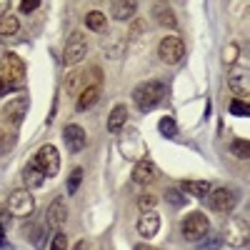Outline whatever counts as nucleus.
<instances>
[{
    "mask_svg": "<svg viewBox=\"0 0 250 250\" xmlns=\"http://www.w3.org/2000/svg\"><path fill=\"white\" fill-rule=\"evenodd\" d=\"M88 50H90V43H88V38H85V33H73L70 38H68V43H65V48H62V62L70 68V65H80L83 60L88 58Z\"/></svg>",
    "mask_w": 250,
    "mask_h": 250,
    "instance_id": "nucleus-4",
    "label": "nucleus"
},
{
    "mask_svg": "<svg viewBox=\"0 0 250 250\" xmlns=\"http://www.w3.org/2000/svg\"><path fill=\"white\" fill-rule=\"evenodd\" d=\"M8 210L15 218H30L35 213V198L30 190H13L8 198Z\"/></svg>",
    "mask_w": 250,
    "mask_h": 250,
    "instance_id": "nucleus-8",
    "label": "nucleus"
},
{
    "mask_svg": "<svg viewBox=\"0 0 250 250\" xmlns=\"http://www.w3.org/2000/svg\"><path fill=\"white\" fill-rule=\"evenodd\" d=\"M3 93H8V83L0 78V95H3Z\"/></svg>",
    "mask_w": 250,
    "mask_h": 250,
    "instance_id": "nucleus-41",
    "label": "nucleus"
},
{
    "mask_svg": "<svg viewBox=\"0 0 250 250\" xmlns=\"http://www.w3.org/2000/svg\"><path fill=\"white\" fill-rule=\"evenodd\" d=\"M180 188H183V190H188L190 195H195V198H208V195H210V190H213V185L208 183V180H183Z\"/></svg>",
    "mask_w": 250,
    "mask_h": 250,
    "instance_id": "nucleus-23",
    "label": "nucleus"
},
{
    "mask_svg": "<svg viewBox=\"0 0 250 250\" xmlns=\"http://www.w3.org/2000/svg\"><path fill=\"white\" fill-rule=\"evenodd\" d=\"M220 243V238H210V240H205V243H200V248H208V250H210V248H215Z\"/></svg>",
    "mask_w": 250,
    "mask_h": 250,
    "instance_id": "nucleus-38",
    "label": "nucleus"
},
{
    "mask_svg": "<svg viewBox=\"0 0 250 250\" xmlns=\"http://www.w3.org/2000/svg\"><path fill=\"white\" fill-rule=\"evenodd\" d=\"M0 78L8 83V90L18 88L25 78V62L20 60L15 53H5L3 60H0Z\"/></svg>",
    "mask_w": 250,
    "mask_h": 250,
    "instance_id": "nucleus-5",
    "label": "nucleus"
},
{
    "mask_svg": "<svg viewBox=\"0 0 250 250\" xmlns=\"http://www.w3.org/2000/svg\"><path fill=\"white\" fill-rule=\"evenodd\" d=\"M230 150H233V155H235V158L248 160V155H250V143H248L245 138H235V140H233V145H230Z\"/></svg>",
    "mask_w": 250,
    "mask_h": 250,
    "instance_id": "nucleus-26",
    "label": "nucleus"
},
{
    "mask_svg": "<svg viewBox=\"0 0 250 250\" xmlns=\"http://www.w3.org/2000/svg\"><path fill=\"white\" fill-rule=\"evenodd\" d=\"M160 225H163V220H160V215L155 213V210H148V213H143L140 218H138V233H140V238H145V240H150V238H155L158 235V230H160Z\"/></svg>",
    "mask_w": 250,
    "mask_h": 250,
    "instance_id": "nucleus-14",
    "label": "nucleus"
},
{
    "mask_svg": "<svg viewBox=\"0 0 250 250\" xmlns=\"http://www.w3.org/2000/svg\"><path fill=\"white\" fill-rule=\"evenodd\" d=\"M125 120H128V108L118 103V105L110 110V118H108V130L110 133H120L125 128Z\"/></svg>",
    "mask_w": 250,
    "mask_h": 250,
    "instance_id": "nucleus-21",
    "label": "nucleus"
},
{
    "mask_svg": "<svg viewBox=\"0 0 250 250\" xmlns=\"http://www.w3.org/2000/svg\"><path fill=\"white\" fill-rule=\"evenodd\" d=\"M98 100H100V85L83 88L80 95H78V100H75V110H78V113H85V110H90V108L95 105Z\"/></svg>",
    "mask_w": 250,
    "mask_h": 250,
    "instance_id": "nucleus-18",
    "label": "nucleus"
},
{
    "mask_svg": "<svg viewBox=\"0 0 250 250\" xmlns=\"http://www.w3.org/2000/svg\"><path fill=\"white\" fill-rule=\"evenodd\" d=\"M65 223H68V203L62 198H55L48 208V225L55 228V230H60Z\"/></svg>",
    "mask_w": 250,
    "mask_h": 250,
    "instance_id": "nucleus-16",
    "label": "nucleus"
},
{
    "mask_svg": "<svg viewBox=\"0 0 250 250\" xmlns=\"http://www.w3.org/2000/svg\"><path fill=\"white\" fill-rule=\"evenodd\" d=\"M230 113H233V115H240V118H245V115H248V103L235 98V100L230 103Z\"/></svg>",
    "mask_w": 250,
    "mask_h": 250,
    "instance_id": "nucleus-33",
    "label": "nucleus"
},
{
    "mask_svg": "<svg viewBox=\"0 0 250 250\" xmlns=\"http://www.w3.org/2000/svg\"><path fill=\"white\" fill-rule=\"evenodd\" d=\"M153 18L160 28H168V30H175L178 28V18H175V10L168 5V3H155L153 5Z\"/></svg>",
    "mask_w": 250,
    "mask_h": 250,
    "instance_id": "nucleus-17",
    "label": "nucleus"
},
{
    "mask_svg": "<svg viewBox=\"0 0 250 250\" xmlns=\"http://www.w3.org/2000/svg\"><path fill=\"white\" fill-rule=\"evenodd\" d=\"M208 203H210V210H215L218 215H228L230 210H235L238 198H235L233 190H228V188H215V190H210V195H208Z\"/></svg>",
    "mask_w": 250,
    "mask_h": 250,
    "instance_id": "nucleus-10",
    "label": "nucleus"
},
{
    "mask_svg": "<svg viewBox=\"0 0 250 250\" xmlns=\"http://www.w3.org/2000/svg\"><path fill=\"white\" fill-rule=\"evenodd\" d=\"M18 30H20V20L15 15H5L0 20V35L3 38H13V35H18Z\"/></svg>",
    "mask_w": 250,
    "mask_h": 250,
    "instance_id": "nucleus-25",
    "label": "nucleus"
},
{
    "mask_svg": "<svg viewBox=\"0 0 250 250\" xmlns=\"http://www.w3.org/2000/svg\"><path fill=\"white\" fill-rule=\"evenodd\" d=\"M180 233H183L185 240L198 243V240H203L208 233H210V220H208L205 213L193 210V213H188V215L183 218V223H180Z\"/></svg>",
    "mask_w": 250,
    "mask_h": 250,
    "instance_id": "nucleus-2",
    "label": "nucleus"
},
{
    "mask_svg": "<svg viewBox=\"0 0 250 250\" xmlns=\"http://www.w3.org/2000/svg\"><path fill=\"white\" fill-rule=\"evenodd\" d=\"M73 250H90V243H88L85 238H83V240H78V243H75V248H73Z\"/></svg>",
    "mask_w": 250,
    "mask_h": 250,
    "instance_id": "nucleus-37",
    "label": "nucleus"
},
{
    "mask_svg": "<svg viewBox=\"0 0 250 250\" xmlns=\"http://www.w3.org/2000/svg\"><path fill=\"white\" fill-rule=\"evenodd\" d=\"M130 33H133V35H138V33H145V20H133Z\"/></svg>",
    "mask_w": 250,
    "mask_h": 250,
    "instance_id": "nucleus-35",
    "label": "nucleus"
},
{
    "mask_svg": "<svg viewBox=\"0 0 250 250\" xmlns=\"http://www.w3.org/2000/svg\"><path fill=\"white\" fill-rule=\"evenodd\" d=\"M158 130H160L165 138H173V135H175V130H178V128H175V120H173V118H160Z\"/></svg>",
    "mask_w": 250,
    "mask_h": 250,
    "instance_id": "nucleus-29",
    "label": "nucleus"
},
{
    "mask_svg": "<svg viewBox=\"0 0 250 250\" xmlns=\"http://www.w3.org/2000/svg\"><path fill=\"white\" fill-rule=\"evenodd\" d=\"M5 10H8V0H0V20L5 18Z\"/></svg>",
    "mask_w": 250,
    "mask_h": 250,
    "instance_id": "nucleus-39",
    "label": "nucleus"
},
{
    "mask_svg": "<svg viewBox=\"0 0 250 250\" xmlns=\"http://www.w3.org/2000/svg\"><path fill=\"white\" fill-rule=\"evenodd\" d=\"M155 205H158V198H155V195H140V198H138V208H140L143 213L155 210Z\"/></svg>",
    "mask_w": 250,
    "mask_h": 250,
    "instance_id": "nucleus-31",
    "label": "nucleus"
},
{
    "mask_svg": "<svg viewBox=\"0 0 250 250\" xmlns=\"http://www.w3.org/2000/svg\"><path fill=\"white\" fill-rule=\"evenodd\" d=\"M62 140H65V148L70 153H80L83 148H85V143H88V133H85L83 125L68 123L65 128H62Z\"/></svg>",
    "mask_w": 250,
    "mask_h": 250,
    "instance_id": "nucleus-11",
    "label": "nucleus"
},
{
    "mask_svg": "<svg viewBox=\"0 0 250 250\" xmlns=\"http://www.w3.org/2000/svg\"><path fill=\"white\" fill-rule=\"evenodd\" d=\"M0 240H3V228H0Z\"/></svg>",
    "mask_w": 250,
    "mask_h": 250,
    "instance_id": "nucleus-42",
    "label": "nucleus"
},
{
    "mask_svg": "<svg viewBox=\"0 0 250 250\" xmlns=\"http://www.w3.org/2000/svg\"><path fill=\"white\" fill-rule=\"evenodd\" d=\"M228 85H230V90L233 93H243V100L248 103V88H250V73H248V68L243 65H235L230 73H228Z\"/></svg>",
    "mask_w": 250,
    "mask_h": 250,
    "instance_id": "nucleus-12",
    "label": "nucleus"
},
{
    "mask_svg": "<svg viewBox=\"0 0 250 250\" xmlns=\"http://www.w3.org/2000/svg\"><path fill=\"white\" fill-rule=\"evenodd\" d=\"M38 8H40V0H23L20 3V13H33Z\"/></svg>",
    "mask_w": 250,
    "mask_h": 250,
    "instance_id": "nucleus-34",
    "label": "nucleus"
},
{
    "mask_svg": "<svg viewBox=\"0 0 250 250\" xmlns=\"http://www.w3.org/2000/svg\"><path fill=\"white\" fill-rule=\"evenodd\" d=\"M85 25H88V30L105 33V30H108V18L103 15L100 10H90V13L85 15Z\"/></svg>",
    "mask_w": 250,
    "mask_h": 250,
    "instance_id": "nucleus-24",
    "label": "nucleus"
},
{
    "mask_svg": "<svg viewBox=\"0 0 250 250\" xmlns=\"http://www.w3.org/2000/svg\"><path fill=\"white\" fill-rule=\"evenodd\" d=\"M25 110H28V98H15L3 108V120L8 125H13V128H18L25 118Z\"/></svg>",
    "mask_w": 250,
    "mask_h": 250,
    "instance_id": "nucleus-13",
    "label": "nucleus"
},
{
    "mask_svg": "<svg viewBox=\"0 0 250 250\" xmlns=\"http://www.w3.org/2000/svg\"><path fill=\"white\" fill-rule=\"evenodd\" d=\"M23 180H25V188H28V190H38V188H43L45 175L40 173V170L35 168V163L30 160V163L25 165V170H23Z\"/></svg>",
    "mask_w": 250,
    "mask_h": 250,
    "instance_id": "nucleus-22",
    "label": "nucleus"
},
{
    "mask_svg": "<svg viewBox=\"0 0 250 250\" xmlns=\"http://www.w3.org/2000/svg\"><path fill=\"white\" fill-rule=\"evenodd\" d=\"M135 250H158V248H153V245H148V243H138Z\"/></svg>",
    "mask_w": 250,
    "mask_h": 250,
    "instance_id": "nucleus-40",
    "label": "nucleus"
},
{
    "mask_svg": "<svg viewBox=\"0 0 250 250\" xmlns=\"http://www.w3.org/2000/svg\"><path fill=\"white\" fill-rule=\"evenodd\" d=\"M223 240L230 245V248H245L248 240H250V225H248V218H230L225 225V233H223Z\"/></svg>",
    "mask_w": 250,
    "mask_h": 250,
    "instance_id": "nucleus-7",
    "label": "nucleus"
},
{
    "mask_svg": "<svg viewBox=\"0 0 250 250\" xmlns=\"http://www.w3.org/2000/svg\"><path fill=\"white\" fill-rule=\"evenodd\" d=\"M165 200H168L170 205H175V208H183L188 198H185L183 190H175V188H170V190H165Z\"/></svg>",
    "mask_w": 250,
    "mask_h": 250,
    "instance_id": "nucleus-28",
    "label": "nucleus"
},
{
    "mask_svg": "<svg viewBox=\"0 0 250 250\" xmlns=\"http://www.w3.org/2000/svg\"><path fill=\"white\" fill-rule=\"evenodd\" d=\"M118 148H120V155L125 160H143L145 155V140L140 138V133L135 128H123L120 130V143H118Z\"/></svg>",
    "mask_w": 250,
    "mask_h": 250,
    "instance_id": "nucleus-3",
    "label": "nucleus"
},
{
    "mask_svg": "<svg viewBox=\"0 0 250 250\" xmlns=\"http://www.w3.org/2000/svg\"><path fill=\"white\" fill-rule=\"evenodd\" d=\"M130 178H133V183L135 185H150L155 178H158V168H155V163L153 160H138L135 163V168H133V173H130Z\"/></svg>",
    "mask_w": 250,
    "mask_h": 250,
    "instance_id": "nucleus-15",
    "label": "nucleus"
},
{
    "mask_svg": "<svg viewBox=\"0 0 250 250\" xmlns=\"http://www.w3.org/2000/svg\"><path fill=\"white\" fill-rule=\"evenodd\" d=\"M165 98V85L160 80H145L133 90V103L140 110H153Z\"/></svg>",
    "mask_w": 250,
    "mask_h": 250,
    "instance_id": "nucleus-1",
    "label": "nucleus"
},
{
    "mask_svg": "<svg viewBox=\"0 0 250 250\" xmlns=\"http://www.w3.org/2000/svg\"><path fill=\"white\" fill-rule=\"evenodd\" d=\"M185 55V43L178 38V35H168V38H163L160 40V45H158V58L163 62H168V65H175V62H180Z\"/></svg>",
    "mask_w": 250,
    "mask_h": 250,
    "instance_id": "nucleus-9",
    "label": "nucleus"
},
{
    "mask_svg": "<svg viewBox=\"0 0 250 250\" xmlns=\"http://www.w3.org/2000/svg\"><path fill=\"white\" fill-rule=\"evenodd\" d=\"M138 10V3L133 0H120V3H110V18L113 20H130Z\"/></svg>",
    "mask_w": 250,
    "mask_h": 250,
    "instance_id": "nucleus-20",
    "label": "nucleus"
},
{
    "mask_svg": "<svg viewBox=\"0 0 250 250\" xmlns=\"http://www.w3.org/2000/svg\"><path fill=\"white\" fill-rule=\"evenodd\" d=\"M238 58H240V48L235 43H230V45L225 48V53H223V62H225V65H233Z\"/></svg>",
    "mask_w": 250,
    "mask_h": 250,
    "instance_id": "nucleus-30",
    "label": "nucleus"
},
{
    "mask_svg": "<svg viewBox=\"0 0 250 250\" xmlns=\"http://www.w3.org/2000/svg\"><path fill=\"white\" fill-rule=\"evenodd\" d=\"M62 88H65L68 95H80L83 88H88L85 70H70V73L65 75V80H62Z\"/></svg>",
    "mask_w": 250,
    "mask_h": 250,
    "instance_id": "nucleus-19",
    "label": "nucleus"
},
{
    "mask_svg": "<svg viewBox=\"0 0 250 250\" xmlns=\"http://www.w3.org/2000/svg\"><path fill=\"white\" fill-rule=\"evenodd\" d=\"M10 223V210L8 208H0V228H5Z\"/></svg>",
    "mask_w": 250,
    "mask_h": 250,
    "instance_id": "nucleus-36",
    "label": "nucleus"
},
{
    "mask_svg": "<svg viewBox=\"0 0 250 250\" xmlns=\"http://www.w3.org/2000/svg\"><path fill=\"white\" fill-rule=\"evenodd\" d=\"M33 163L45 178H53V175L60 173V153H58L55 145H43V148L33 155Z\"/></svg>",
    "mask_w": 250,
    "mask_h": 250,
    "instance_id": "nucleus-6",
    "label": "nucleus"
},
{
    "mask_svg": "<svg viewBox=\"0 0 250 250\" xmlns=\"http://www.w3.org/2000/svg\"><path fill=\"white\" fill-rule=\"evenodd\" d=\"M50 250H68V238H65V233H55V235H53Z\"/></svg>",
    "mask_w": 250,
    "mask_h": 250,
    "instance_id": "nucleus-32",
    "label": "nucleus"
},
{
    "mask_svg": "<svg viewBox=\"0 0 250 250\" xmlns=\"http://www.w3.org/2000/svg\"><path fill=\"white\" fill-rule=\"evenodd\" d=\"M83 175H85V173H83V168H73V170H70V178H68V193H70V195H75V193L80 190Z\"/></svg>",
    "mask_w": 250,
    "mask_h": 250,
    "instance_id": "nucleus-27",
    "label": "nucleus"
}]
</instances>
